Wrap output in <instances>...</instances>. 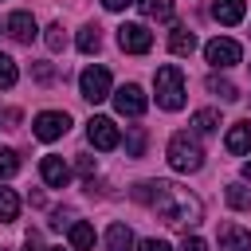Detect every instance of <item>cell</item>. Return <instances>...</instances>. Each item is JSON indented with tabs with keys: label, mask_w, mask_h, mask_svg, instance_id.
I'll return each instance as SVG.
<instances>
[{
	"label": "cell",
	"mask_w": 251,
	"mask_h": 251,
	"mask_svg": "<svg viewBox=\"0 0 251 251\" xmlns=\"http://www.w3.org/2000/svg\"><path fill=\"white\" fill-rule=\"evenodd\" d=\"M133 200H137V204H149V208H153L165 224H173V227H196L200 216H204L200 200H196L188 188L173 184V180H141V184L133 188Z\"/></svg>",
	"instance_id": "1"
},
{
	"label": "cell",
	"mask_w": 251,
	"mask_h": 251,
	"mask_svg": "<svg viewBox=\"0 0 251 251\" xmlns=\"http://www.w3.org/2000/svg\"><path fill=\"white\" fill-rule=\"evenodd\" d=\"M153 86H157V106H161V110H180V106H184V75H180L176 63L157 67Z\"/></svg>",
	"instance_id": "2"
},
{
	"label": "cell",
	"mask_w": 251,
	"mask_h": 251,
	"mask_svg": "<svg viewBox=\"0 0 251 251\" xmlns=\"http://www.w3.org/2000/svg\"><path fill=\"white\" fill-rule=\"evenodd\" d=\"M169 165H173L176 173H196V169L204 165L200 141H196L192 133H173V137H169Z\"/></svg>",
	"instance_id": "3"
},
{
	"label": "cell",
	"mask_w": 251,
	"mask_h": 251,
	"mask_svg": "<svg viewBox=\"0 0 251 251\" xmlns=\"http://www.w3.org/2000/svg\"><path fill=\"white\" fill-rule=\"evenodd\" d=\"M78 90H82V98L86 102H106L110 98V71L106 67H86L82 75H78Z\"/></svg>",
	"instance_id": "4"
},
{
	"label": "cell",
	"mask_w": 251,
	"mask_h": 251,
	"mask_svg": "<svg viewBox=\"0 0 251 251\" xmlns=\"http://www.w3.org/2000/svg\"><path fill=\"white\" fill-rule=\"evenodd\" d=\"M110 98H114V106H118V114H122V118H141V114H145V106H149V98H145V90H141L137 82L118 86Z\"/></svg>",
	"instance_id": "5"
},
{
	"label": "cell",
	"mask_w": 251,
	"mask_h": 251,
	"mask_svg": "<svg viewBox=\"0 0 251 251\" xmlns=\"http://www.w3.org/2000/svg\"><path fill=\"white\" fill-rule=\"evenodd\" d=\"M204 59H208L212 67H235V63L243 59V47H239L235 39L216 35V39H208V43H204Z\"/></svg>",
	"instance_id": "6"
},
{
	"label": "cell",
	"mask_w": 251,
	"mask_h": 251,
	"mask_svg": "<svg viewBox=\"0 0 251 251\" xmlns=\"http://www.w3.org/2000/svg\"><path fill=\"white\" fill-rule=\"evenodd\" d=\"M71 129V118L63 114V110H43V114H35V122H31V133L39 137V141H55V137H63Z\"/></svg>",
	"instance_id": "7"
},
{
	"label": "cell",
	"mask_w": 251,
	"mask_h": 251,
	"mask_svg": "<svg viewBox=\"0 0 251 251\" xmlns=\"http://www.w3.org/2000/svg\"><path fill=\"white\" fill-rule=\"evenodd\" d=\"M118 47L129 51V55H145L153 47V31L145 24H122L118 27Z\"/></svg>",
	"instance_id": "8"
},
{
	"label": "cell",
	"mask_w": 251,
	"mask_h": 251,
	"mask_svg": "<svg viewBox=\"0 0 251 251\" xmlns=\"http://www.w3.org/2000/svg\"><path fill=\"white\" fill-rule=\"evenodd\" d=\"M86 137H90L94 149H118V141H122V133H118V126L110 118H90L86 122Z\"/></svg>",
	"instance_id": "9"
},
{
	"label": "cell",
	"mask_w": 251,
	"mask_h": 251,
	"mask_svg": "<svg viewBox=\"0 0 251 251\" xmlns=\"http://www.w3.org/2000/svg\"><path fill=\"white\" fill-rule=\"evenodd\" d=\"M39 176H43V184H51V188H67V180H71V165H67L63 157L47 153V157L39 161Z\"/></svg>",
	"instance_id": "10"
},
{
	"label": "cell",
	"mask_w": 251,
	"mask_h": 251,
	"mask_svg": "<svg viewBox=\"0 0 251 251\" xmlns=\"http://www.w3.org/2000/svg\"><path fill=\"white\" fill-rule=\"evenodd\" d=\"M220 251H251V231L239 224H220Z\"/></svg>",
	"instance_id": "11"
},
{
	"label": "cell",
	"mask_w": 251,
	"mask_h": 251,
	"mask_svg": "<svg viewBox=\"0 0 251 251\" xmlns=\"http://www.w3.org/2000/svg\"><path fill=\"white\" fill-rule=\"evenodd\" d=\"M8 35L20 39V43H31V39L39 35L35 16H31V12H12V16H8Z\"/></svg>",
	"instance_id": "12"
},
{
	"label": "cell",
	"mask_w": 251,
	"mask_h": 251,
	"mask_svg": "<svg viewBox=\"0 0 251 251\" xmlns=\"http://www.w3.org/2000/svg\"><path fill=\"white\" fill-rule=\"evenodd\" d=\"M243 12H247L243 0H212V20H220L224 27H235L243 20Z\"/></svg>",
	"instance_id": "13"
},
{
	"label": "cell",
	"mask_w": 251,
	"mask_h": 251,
	"mask_svg": "<svg viewBox=\"0 0 251 251\" xmlns=\"http://www.w3.org/2000/svg\"><path fill=\"white\" fill-rule=\"evenodd\" d=\"M224 145H227V153H235V157L251 153V122H235V126L227 129Z\"/></svg>",
	"instance_id": "14"
},
{
	"label": "cell",
	"mask_w": 251,
	"mask_h": 251,
	"mask_svg": "<svg viewBox=\"0 0 251 251\" xmlns=\"http://www.w3.org/2000/svg\"><path fill=\"white\" fill-rule=\"evenodd\" d=\"M173 0H137V12L145 16V20H157V24H165V20H173Z\"/></svg>",
	"instance_id": "15"
},
{
	"label": "cell",
	"mask_w": 251,
	"mask_h": 251,
	"mask_svg": "<svg viewBox=\"0 0 251 251\" xmlns=\"http://www.w3.org/2000/svg\"><path fill=\"white\" fill-rule=\"evenodd\" d=\"M106 247L110 251H133V231L126 224H110L106 227Z\"/></svg>",
	"instance_id": "16"
},
{
	"label": "cell",
	"mask_w": 251,
	"mask_h": 251,
	"mask_svg": "<svg viewBox=\"0 0 251 251\" xmlns=\"http://www.w3.org/2000/svg\"><path fill=\"white\" fill-rule=\"evenodd\" d=\"M169 51H173V55H192V51H196V35H192L188 27L176 24L173 35H169Z\"/></svg>",
	"instance_id": "17"
},
{
	"label": "cell",
	"mask_w": 251,
	"mask_h": 251,
	"mask_svg": "<svg viewBox=\"0 0 251 251\" xmlns=\"http://www.w3.org/2000/svg\"><path fill=\"white\" fill-rule=\"evenodd\" d=\"M71 251H94V227L75 220L71 224Z\"/></svg>",
	"instance_id": "18"
},
{
	"label": "cell",
	"mask_w": 251,
	"mask_h": 251,
	"mask_svg": "<svg viewBox=\"0 0 251 251\" xmlns=\"http://www.w3.org/2000/svg\"><path fill=\"white\" fill-rule=\"evenodd\" d=\"M16 216H20V196H16L12 188H0V220L12 224Z\"/></svg>",
	"instance_id": "19"
},
{
	"label": "cell",
	"mask_w": 251,
	"mask_h": 251,
	"mask_svg": "<svg viewBox=\"0 0 251 251\" xmlns=\"http://www.w3.org/2000/svg\"><path fill=\"white\" fill-rule=\"evenodd\" d=\"M192 126H196V133H216L220 129V114L216 110H196L192 114Z\"/></svg>",
	"instance_id": "20"
},
{
	"label": "cell",
	"mask_w": 251,
	"mask_h": 251,
	"mask_svg": "<svg viewBox=\"0 0 251 251\" xmlns=\"http://www.w3.org/2000/svg\"><path fill=\"white\" fill-rule=\"evenodd\" d=\"M227 204H231L235 212H251V188H243V184H227Z\"/></svg>",
	"instance_id": "21"
},
{
	"label": "cell",
	"mask_w": 251,
	"mask_h": 251,
	"mask_svg": "<svg viewBox=\"0 0 251 251\" xmlns=\"http://www.w3.org/2000/svg\"><path fill=\"white\" fill-rule=\"evenodd\" d=\"M16 78H20V71H16V59L0 51V90H8V86H16Z\"/></svg>",
	"instance_id": "22"
},
{
	"label": "cell",
	"mask_w": 251,
	"mask_h": 251,
	"mask_svg": "<svg viewBox=\"0 0 251 251\" xmlns=\"http://www.w3.org/2000/svg\"><path fill=\"white\" fill-rule=\"evenodd\" d=\"M98 47H102V35H98V27H82V31H78V51H82V55H94Z\"/></svg>",
	"instance_id": "23"
},
{
	"label": "cell",
	"mask_w": 251,
	"mask_h": 251,
	"mask_svg": "<svg viewBox=\"0 0 251 251\" xmlns=\"http://www.w3.org/2000/svg\"><path fill=\"white\" fill-rule=\"evenodd\" d=\"M208 90H212L216 98H224V102H231V98H239V94H235V86H231L227 78H220V75H208Z\"/></svg>",
	"instance_id": "24"
},
{
	"label": "cell",
	"mask_w": 251,
	"mask_h": 251,
	"mask_svg": "<svg viewBox=\"0 0 251 251\" xmlns=\"http://www.w3.org/2000/svg\"><path fill=\"white\" fill-rule=\"evenodd\" d=\"M16 173H20L16 149H0V180H8V176H16Z\"/></svg>",
	"instance_id": "25"
},
{
	"label": "cell",
	"mask_w": 251,
	"mask_h": 251,
	"mask_svg": "<svg viewBox=\"0 0 251 251\" xmlns=\"http://www.w3.org/2000/svg\"><path fill=\"white\" fill-rule=\"evenodd\" d=\"M43 43H47V51H63V47H67V31H63V24H51L47 35H43Z\"/></svg>",
	"instance_id": "26"
},
{
	"label": "cell",
	"mask_w": 251,
	"mask_h": 251,
	"mask_svg": "<svg viewBox=\"0 0 251 251\" xmlns=\"http://www.w3.org/2000/svg\"><path fill=\"white\" fill-rule=\"evenodd\" d=\"M141 149H145V133H141V129H133V133H129V141H126V153H129V157H141Z\"/></svg>",
	"instance_id": "27"
},
{
	"label": "cell",
	"mask_w": 251,
	"mask_h": 251,
	"mask_svg": "<svg viewBox=\"0 0 251 251\" xmlns=\"http://www.w3.org/2000/svg\"><path fill=\"white\" fill-rule=\"evenodd\" d=\"M180 251H208V243H204L200 235H184V243H180Z\"/></svg>",
	"instance_id": "28"
},
{
	"label": "cell",
	"mask_w": 251,
	"mask_h": 251,
	"mask_svg": "<svg viewBox=\"0 0 251 251\" xmlns=\"http://www.w3.org/2000/svg\"><path fill=\"white\" fill-rule=\"evenodd\" d=\"M137 251H173V247H169L165 239H141V247H137Z\"/></svg>",
	"instance_id": "29"
},
{
	"label": "cell",
	"mask_w": 251,
	"mask_h": 251,
	"mask_svg": "<svg viewBox=\"0 0 251 251\" xmlns=\"http://www.w3.org/2000/svg\"><path fill=\"white\" fill-rule=\"evenodd\" d=\"M31 75H35L39 82H51V78H55V71H51L47 63H35V71H31Z\"/></svg>",
	"instance_id": "30"
},
{
	"label": "cell",
	"mask_w": 251,
	"mask_h": 251,
	"mask_svg": "<svg viewBox=\"0 0 251 251\" xmlns=\"http://www.w3.org/2000/svg\"><path fill=\"white\" fill-rule=\"evenodd\" d=\"M78 173H82V176H94V157L78 153Z\"/></svg>",
	"instance_id": "31"
},
{
	"label": "cell",
	"mask_w": 251,
	"mask_h": 251,
	"mask_svg": "<svg viewBox=\"0 0 251 251\" xmlns=\"http://www.w3.org/2000/svg\"><path fill=\"white\" fill-rule=\"evenodd\" d=\"M24 251H43V247H39V235H35V231H27V239H24Z\"/></svg>",
	"instance_id": "32"
},
{
	"label": "cell",
	"mask_w": 251,
	"mask_h": 251,
	"mask_svg": "<svg viewBox=\"0 0 251 251\" xmlns=\"http://www.w3.org/2000/svg\"><path fill=\"white\" fill-rule=\"evenodd\" d=\"M126 4H133V0H102V8H106V12H122Z\"/></svg>",
	"instance_id": "33"
},
{
	"label": "cell",
	"mask_w": 251,
	"mask_h": 251,
	"mask_svg": "<svg viewBox=\"0 0 251 251\" xmlns=\"http://www.w3.org/2000/svg\"><path fill=\"white\" fill-rule=\"evenodd\" d=\"M243 180H251V161H247V165H243Z\"/></svg>",
	"instance_id": "34"
},
{
	"label": "cell",
	"mask_w": 251,
	"mask_h": 251,
	"mask_svg": "<svg viewBox=\"0 0 251 251\" xmlns=\"http://www.w3.org/2000/svg\"><path fill=\"white\" fill-rule=\"evenodd\" d=\"M47 251H63V247H47Z\"/></svg>",
	"instance_id": "35"
},
{
	"label": "cell",
	"mask_w": 251,
	"mask_h": 251,
	"mask_svg": "<svg viewBox=\"0 0 251 251\" xmlns=\"http://www.w3.org/2000/svg\"><path fill=\"white\" fill-rule=\"evenodd\" d=\"M0 122H4V114H0Z\"/></svg>",
	"instance_id": "36"
},
{
	"label": "cell",
	"mask_w": 251,
	"mask_h": 251,
	"mask_svg": "<svg viewBox=\"0 0 251 251\" xmlns=\"http://www.w3.org/2000/svg\"><path fill=\"white\" fill-rule=\"evenodd\" d=\"M0 251H4V247H0Z\"/></svg>",
	"instance_id": "37"
}]
</instances>
